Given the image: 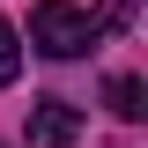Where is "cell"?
<instances>
[{"instance_id":"1","label":"cell","mask_w":148,"mask_h":148,"mask_svg":"<svg viewBox=\"0 0 148 148\" xmlns=\"http://www.w3.org/2000/svg\"><path fill=\"white\" fill-rule=\"evenodd\" d=\"M126 22V0H111L104 15H89V8H74V0H37L30 8V45L45 59H82L104 30H119Z\"/></svg>"},{"instance_id":"2","label":"cell","mask_w":148,"mask_h":148,"mask_svg":"<svg viewBox=\"0 0 148 148\" xmlns=\"http://www.w3.org/2000/svg\"><path fill=\"white\" fill-rule=\"evenodd\" d=\"M74 133H82V111L67 96H37L30 104V148H74Z\"/></svg>"},{"instance_id":"3","label":"cell","mask_w":148,"mask_h":148,"mask_svg":"<svg viewBox=\"0 0 148 148\" xmlns=\"http://www.w3.org/2000/svg\"><path fill=\"white\" fill-rule=\"evenodd\" d=\"M104 104L119 111V119H141V111H148V89L133 82V74H111V82H104Z\"/></svg>"},{"instance_id":"4","label":"cell","mask_w":148,"mask_h":148,"mask_svg":"<svg viewBox=\"0 0 148 148\" xmlns=\"http://www.w3.org/2000/svg\"><path fill=\"white\" fill-rule=\"evenodd\" d=\"M15 74H22V45H15V30L0 22V89H8Z\"/></svg>"}]
</instances>
